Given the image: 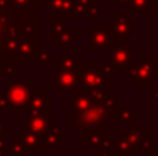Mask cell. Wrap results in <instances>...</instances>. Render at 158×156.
Listing matches in <instances>:
<instances>
[{
  "mask_svg": "<svg viewBox=\"0 0 158 156\" xmlns=\"http://www.w3.org/2000/svg\"><path fill=\"white\" fill-rule=\"evenodd\" d=\"M82 142L86 144L90 151L111 152L112 141L111 137H108V127H97V129L83 131L82 133Z\"/></svg>",
  "mask_w": 158,
  "mask_h": 156,
  "instance_id": "9",
  "label": "cell"
},
{
  "mask_svg": "<svg viewBox=\"0 0 158 156\" xmlns=\"http://www.w3.org/2000/svg\"><path fill=\"white\" fill-rule=\"evenodd\" d=\"M81 62H83L79 55H77V50L75 49H68L64 50L63 55H58L57 58V68L61 72L67 71H77L78 65Z\"/></svg>",
  "mask_w": 158,
  "mask_h": 156,
  "instance_id": "17",
  "label": "cell"
},
{
  "mask_svg": "<svg viewBox=\"0 0 158 156\" xmlns=\"http://www.w3.org/2000/svg\"><path fill=\"white\" fill-rule=\"evenodd\" d=\"M78 73V88L77 90L93 93L98 90H107L108 87V77L96 68L93 62H81L77 68Z\"/></svg>",
  "mask_w": 158,
  "mask_h": 156,
  "instance_id": "4",
  "label": "cell"
},
{
  "mask_svg": "<svg viewBox=\"0 0 158 156\" xmlns=\"http://www.w3.org/2000/svg\"><path fill=\"white\" fill-rule=\"evenodd\" d=\"M96 156H114V155L108 151H97L96 152Z\"/></svg>",
  "mask_w": 158,
  "mask_h": 156,
  "instance_id": "32",
  "label": "cell"
},
{
  "mask_svg": "<svg viewBox=\"0 0 158 156\" xmlns=\"http://www.w3.org/2000/svg\"><path fill=\"white\" fill-rule=\"evenodd\" d=\"M146 156H158V151H154V149H150V151L146 152Z\"/></svg>",
  "mask_w": 158,
  "mask_h": 156,
  "instance_id": "35",
  "label": "cell"
},
{
  "mask_svg": "<svg viewBox=\"0 0 158 156\" xmlns=\"http://www.w3.org/2000/svg\"><path fill=\"white\" fill-rule=\"evenodd\" d=\"M108 96V90H98L93 91V93H86V91L75 90L71 93V113L69 115H75V113H81L83 111L89 109L93 104H97L106 99Z\"/></svg>",
  "mask_w": 158,
  "mask_h": 156,
  "instance_id": "8",
  "label": "cell"
},
{
  "mask_svg": "<svg viewBox=\"0 0 158 156\" xmlns=\"http://www.w3.org/2000/svg\"><path fill=\"white\" fill-rule=\"evenodd\" d=\"M151 57H153L154 60H156L157 62H158V49H154V50H153V55H151Z\"/></svg>",
  "mask_w": 158,
  "mask_h": 156,
  "instance_id": "36",
  "label": "cell"
},
{
  "mask_svg": "<svg viewBox=\"0 0 158 156\" xmlns=\"http://www.w3.org/2000/svg\"><path fill=\"white\" fill-rule=\"evenodd\" d=\"M0 84H2V82H0Z\"/></svg>",
  "mask_w": 158,
  "mask_h": 156,
  "instance_id": "38",
  "label": "cell"
},
{
  "mask_svg": "<svg viewBox=\"0 0 158 156\" xmlns=\"http://www.w3.org/2000/svg\"><path fill=\"white\" fill-rule=\"evenodd\" d=\"M123 134V137L126 138V141L129 142V145L132 146V149L135 151H150L153 149V134L151 131H147L146 126L140 124V126H136V124H131L128 126V130L126 131H121Z\"/></svg>",
  "mask_w": 158,
  "mask_h": 156,
  "instance_id": "7",
  "label": "cell"
},
{
  "mask_svg": "<svg viewBox=\"0 0 158 156\" xmlns=\"http://www.w3.org/2000/svg\"><path fill=\"white\" fill-rule=\"evenodd\" d=\"M126 8H128V11H135V13H150V11H153V7L150 6L148 0H129Z\"/></svg>",
  "mask_w": 158,
  "mask_h": 156,
  "instance_id": "22",
  "label": "cell"
},
{
  "mask_svg": "<svg viewBox=\"0 0 158 156\" xmlns=\"http://www.w3.org/2000/svg\"><path fill=\"white\" fill-rule=\"evenodd\" d=\"M100 71L103 72L107 77H108V76H111V75L115 72V68L111 65V64H103V66L100 68Z\"/></svg>",
  "mask_w": 158,
  "mask_h": 156,
  "instance_id": "27",
  "label": "cell"
},
{
  "mask_svg": "<svg viewBox=\"0 0 158 156\" xmlns=\"http://www.w3.org/2000/svg\"><path fill=\"white\" fill-rule=\"evenodd\" d=\"M107 25L111 29V32L115 35V37L122 43L128 41V39L133 36V19L128 17L126 13L117 11L114 17L108 18Z\"/></svg>",
  "mask_w": 158,
  "mask_h": 156,
  "instance_id": "10",
  "label": "cell"
},
{
  "mask_svg": "<svg viewBox=\"0 0 158 156\" xmlns=\"http://www.w3.org/2000/svg\"><path fill=\"white\" fill-rule=\"evenodd\" d=\"M25 39H38L36 10L22 13L10 0H0V73L8 83L19 75L18 49Z\"/></svg>",
  "mask_w": 158,
  "mask_h": 156,
  "instance_id": "1",
  "label": "cell"
},
{
  "mask_svg": "<svg viewBox=\"0 0 158 156\" xmlns=\"http://www.w3.org/2000/svg\"><path fill=\"white\" fill-rule=\"evenodd\" d=\"M22 156H28V155H22Z\"/></svg>",
  "mask_w": 158,
  "mask_h": 156,
  "instance_id": "37",
  "label": "cell"
},
{
  "mask_svg": "<svg viewBox=\"0 0 158 156\" xmlns=\"http://www.w3.org/2000/svg\"><path fill=\"white\" fill-rule=\"evenodd\" d=\"M18 138L22 141V144L25 145L27 149H33V151H40V137L31 133L22 131L18 135Z\"/></svg>",
  "mask_w": 158,
  "mask_h": 156,
  "instance_id": "20",
  "label": "cell"
},
{
  "mask_svg": "<svg viewBox=\"0 0 158 156\" xmlns=\"http://www.w3.org/2000/svg\"><path fill=\"white\" fill-rule=\"evenodd\" d=\"M126 80L133 87H150L158 80V62L151 55L140 57L137 62H132L126 69Z\"/></svg>",
  "mask_w": 158,
  "mask_h": 156,
  "instance_id": "3",
  "label": "cell"
},
{
  "mask_svg": "<svg viewBox=\"0 0 158 156\" xmlns=\"http://www.w3.org/2000/svg\"><path fill=\"white\" fill-rule=\"evenodd\" d=\"M101 14H103V10H101L98 6L93 4V6H90V7H87V10H86V17H85V18L96 19V18H98V17H101Z\"/></svg>",
  "mask_w": 158,
  "mask_h": 156,
  "instance_id": "26",
  "label": "cell"
},
{
  "mask_svg": "<svg viewBox=\"0 0 158 156\" xmlns=\"http://www.w3.org/2000/svg\"><path fill=\"white\" fill-rule=\"evenodd\" d=\"M6 126H7V120L6 119H0V138H6V135H7Z\"/></svg>",
  "mask_w": 158,
  "mask_h": 156,
  "instance_id": "30",
  "label": "cell"
},
{
  "mask_svg": "<svg viewBox=\"0 0 158 156\" xmlns=\"http://www.w3.org/2000/svg\"><path fill=\"white\" fill-rule=\"evenodd\" d=\"M111 141H112L111 152L114 156H133L135 154L133 149L129 145V142L123 137L122 133L118 137H111Z\"/></svg>",
  "mask_w": 158,
  "mask_h": 156,
  "instance_id": "19",
  "label": "cell"
},
{
  "mask_svg": "<svg viewBox=\"0 0 158 156\" xmlns=\"http://www.w3.org/2000/svg\"><path fill=\"white\" fill-rule=\"evenodd\" d=\"M43 4L44 10L52 13V17L75 18V0H44Z\"/></svg>",
  "mask_w": 158,
  "mask_h": 156,
  "instance_id": "14",
  "label": "cell"
},
{
  "mask_svg": "<svg viewBox=\"0 0 158 156\" xmlns=\"http://www.w3.org/2000/svg\"><path fill=\"white\" fill-rule=\"evenodd\" d=\"M52 87L57 88L58 93H72L78 88V73L77 71H67L61 72L58 71L57 73H54L50 80Z\"/></svg>",
  "mask_w": 158,
  "mask_h": 156,
  "instance_id": "13",
  "label": "cell"
},
{
  "mask_svg": "<svg viewBox=\"0 0 158 156\" xmlns=\"http://www.w3.org/2000/svg\"><path fill=\"white\" fill-rule=\"evenodd\" d=\"M117 119L119 120V123L122 124V126H131L132 120H133V107L132 105H129V107L126 108H119V111H118V116Z\"/></svg>",
  "mask_w": 158,
  "mask_h": 156,
  "instance_id": "24",
  "label": "cell"
},
{
  "mask_svg": "<svg viewBox=\"0 0 158 156\" xmlns=\"http://www.w3.org/2000/svg\"><path fill=\"white\" fill-rule=\"evenodd\" d=\"M153 18H156L158 19V0H157V4H156V7H154V10H153Z\"/></svg>",
  "mask_w": 158,
  "mask_h": 156,
  "instance_id": "34",
  "label": "cell"
},
{
  "mask_svg": "<svg viewBox=\"0 0 158 156\" xmlns=\"http://www.w3.org/2000/svg\"><path fill=\"white\" fill-rule=\"evenodd\" d=\"M35 62L38 64L39 68H42V69L50 68V65H52V53L46 49H38Z\"/></svg>",
  "mask_w": 158,
  "mask_h": 156,
  "instance_id": "23",
  "label": "cell"
},
{
  "mask_svg": "<svg viewBox=\"0 0 158 156\" xmlns=\"http://www.w3.org/2000/svg\"><path fill=\"white\" fill-rule=\"evenodd\" d=\"M11 4L17 8L18 11L22 13H28V11H33L36 10L39 3H44V0H10Z\"/></svg>",
  "mask_w": 158,
  "mask_h": 156,
  "instance_id": "21",
  "label": "cell"
},
{
  "mask_svg": "<svg viewBox=\"0 0 158 156\" xmlns=\"http://www.w3.org/2000/svg\"><path fill=\"white\" fill-rule=\"evenodd\" d=\"M117 43H122L115 37L108 25L92 24L89 25V49L90 50H110ZM126 43V41H125Z\"/></svg>",
  "mask_w": 158,
  "mask_h": 156,
  "instance_id": "6",
  "label": "cell"
},
{
  "mask_svg": "<svg viewBox=\"0 0 158 156\" xmlns=\"http://www.w3.org/2000/svg\"><path fill=\"white\" fill-rule=\"evenodd\" d=\"M151 98L154 101H158V86L157 87H153V90H151Z\"/></svg>",
  "mask_w": 158,
  "mask_h": 156,
  "instance_id": "31",
  "label": "cell"
},
{
  "mask_svg": "<svg viewBox=\"0 0 158 156\" xmlns=\"http://www.w3.org/2000/svg\"><path fill=\"white\" fill-rule=\"evenodd\" d=\"M7 148H8V152H10L11 156H22L27 152V148H25V145L22 144V141L19 140L18 137L14 138L13 142H11L10 145H7Z\"/></svg>",
  "mask_w": 158,
  "mask_h": 156,
  "instance_id": "25",
  "label": "cell"
},
{
  "mask_svg": "<svg viewBox=\"0 0 158 156\" xmlns=\"http://www.w3.org/2000/svg\"><path fill=\"white\" fill-rule=\"evenodd\" d=\"M8 108V101L6 94H0V112H6Z\"/></svg>",
  "mask_w": 158,
  "mask_h": 156,
  "instance_id": "29",
  "label": "cell"
},
{
  "mask_svg": "<svg viewBox=\"0 0 158 156\" xmlns=\"http://www.w3.org/2000/svg\"><path fill=\"white\" fill-rule=\"evenodd\" d=\"M52 43L57 44V49L58 50H68L72 49V44L77 43V30H74L69 25H67L65 29L52 41Z\"/></svg>",
  "mask_w": 158,
  "mask_h": 156,
  "instance_id": "18",
  "label": "cell"
},
{
  "mask_svg": "<svg viewBox=\"0 0 158 156\" xmlns=\"http://www.w3.org/2000/svg\"><path fill=\"white\" fill-rule=\"evenodd\" d=\"M119 108V99L108 93L104 101L93 104L81 113L69 115V129L71 131H86L97 127H108L117 120Z\"/></svg>",
  "mask_w": 158,
  "mask_h": 156,
  "instance_id": "2",
  "label": "cell"
},
{
  "mask_svg": "<svg viewBox=\"0 0 158 156\" xmlns=\"http://www.w3.org/2000/svg\"><path fill=\"white\" fill-rule=\"evenodd\" d=\"M133 62V44L132 43H117L110 49V64L115 69L128 68Z\"/></svg>",
  "mask_w": 158,
  "mask_h": 156,
  "instance_id": "11",
  "label": "cell"
},
{
  "mask_svg": "<svg viewBox=\"0 0 158 156\" xmlns=\"http://www.w3.org/2000/svg\"><path fill=\"white\" fill-rule=\"evenodd\" d=\"M33 90V83L31 80L25 82H11L7 90V101L13 112H28L29 101Z\"/></svg>",
  "mask_w": 158,
  "mask_h": 156,
  "instance_id": "5",
  "label": "cell"
},
{
  "mask_svg": "<svg viewBox=\"0 0 158 156\" xmlns=\"http://www.w3.org/2000/svg\"><path fill=\"white\" fill-rule=\"evenodd\" d=\"M52 127V113H31L27 120V133L35 135H44Z\"/></svg>",
  "mask_w": 158,
  "mask_h": 156,
  "instance_id": "15",
  "label": "cell"
},
{
  "mask_svg": "<svg viewBox=\"0 0 158 156\" xmlns=\"http://www.w3.org/2000/svg\"><path fill=\"white\" fill-rule=\"evenodd\" d=\"M115 6H126L129 0H112Z\"/></svg>",
  "mask_w": 158,
  "mask_h": 156,
  "instance_id": "33",
  "label": "cell"
},
{
  "mask_svg": "<svg viewBox=\"0 0 158 156\" xmlns=\"http://www.w3.org/2000/svg\"><path fill=\"white\" fill-rule=\"evenodd\" d=\"M61 144H64L63 126L54 124L47 130L46 134L40 137V151H56Z\"/></svg>",
  "mask_w": 158,
  "mask_h": 156,
  "instance_id": "16",
  "label": "cell"
},
{
  "mask_svg": "<svg viewBox=\"0 0 158 156\" xmlns=\"http://www.w3.org/2000/svg\"><path fill=\"white\" fill-rule=\"evenodd\" d=\"M0 156H11L7 148V142L4 141V138H0Z\"/></svg>",
  "mask_w": 158,
  "mask_h": 156,
  "instance_id": "28",
  "label": "cell"
},
{
  "mask_svg": "<svg viewBox=\"0 0 158 156\" xmlns=\"http://www.w3.org/2000/svg\"><path fill=\"white\" fill-rule=\"evenodd\" d=\"M52 113V96L43 87H33L28 113Z\"/></svg>",
  "mask_w": 158,
  "mask_h": 156,
  "instance_id": "12",
  "label": "cell"
}]
</instances>
